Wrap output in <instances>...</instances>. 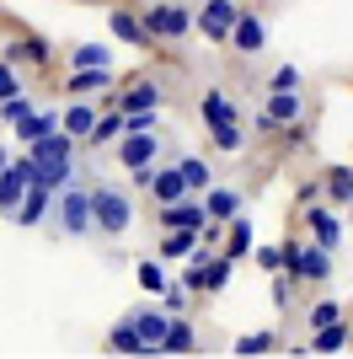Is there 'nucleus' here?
I'll return each mask as SVG.
<instances>
[{
  "instance_id": "f257e3e1",
  "label": "nucleus",
  "mask_w": 353,
  "mask_h": 359,
  "mask_svg": "<svg viewBox=\"0 0 353 359\" xmlns=\"http://www.w3.org/2000/svg\"><path fill=\"white\" fill-rule=\"evenodd\" d=\"M166 135L161 129H123L118 135V166L134 177V188H150V172L166 161Z\"/></svg>"
},
{
  "instance_id": "f03ea898",
  "label": "nucleus",
  "mask_w": 353,
  "mask_h": 359,
  "mask_svg": "<svg viewBox=\"0 0 353 359\" xmlns=\"http://www.w3.org/2000/svg\"><path fill=\"white\" fill-rule=\"evenodd\" d=\"M48 225H54L59 236H70V241H81V236H91V231H97V215H91V188H86V182H64V188H59Z\"/></svg>"
},
{
  "instance_id": "7ed1b4c3",
  "label": "nucleus",
  "mask_w": 353,
  "mask_h": 359,
  "mask_svg": "<svg viewBox=\"0 0 353 359\" xmlns=\"http://www.w3.org/2000/svg\"><path fill=\"white\" fill-rule=\"evenodd\" d=\"M91 215H97V231L118 241L134 225V198L123 194L118 182H97V188H91Z\"/></svg>"
},
{
  "instance_id": "20e7f679",
  "label": "nucleus",
  "mask_w": 353,
  "mask_h": 359,
  "mask_svg": "<svg viewBox=\"0 0 353 359\" xmlns=\"http://www.w3.org/2000/svg\"><path fill=\"white\" fill-rule=\"evenodd\" d=\"M284 273H294L300 285H326V279H332V247H321V241H294V247H284Z\"/></svg>"
},
{
  "instance_id": "39448f33",
  "label": "nucleus",
  "mask_w": 353,
  "mask_h": 359,
  "mask_svg": "<svg viewBox=\"0 0 353 359\" xmlns=\"http://www.w3.org/2000/svg\"><path fill=\"white\" fill-rule=\"evenodd\" d=\"M145 27L155 43H176V38H188L193 32V6H182V0H161V6H150L145 11Z\"/></svg>"
},
{
  "instance_id": "423d86ee",
  "label": "nucleus",
  "mask_w": 353,
  "mask_h": 359,
  "mask_svg": "<svg viewBox=\"0 0 353 359\" xmlns=\"http://www.w3.org/2000/svg\"><path fill=\"white\" fill-rule=\"evenodd\" d=\"M32 182H38V161H32V156H16V161L0 166V215L22 210V198H27Z\"/></svg>"
},
{
  "instance_id": "0eeeda50",
  "label": "nucleus",
  "mask_w": 353,
  "mask_h": 359,
  "mask_svg": "<svg viewBox=\"0 0 353 359\" xmlns=\"http://www.w3.org/2000/svg\"><path fill=\"white\" fill-rule=\"evenodd\" d=\"M235 16H241V6H235V0H204V6L193 11V27L204 32L209 43H230Z\"/></svg>"
},
{
  "instance_id": "6e6552de",
  "label": "nucleus",
  "mask_w": 353,
  "mask_h": 359,
  "mask_svg": "<svg viewBox=\"0 0 353 359\" xmlns=\"http://www.w3.org/2000/svg\"><path fill=\"white\" fill-rule=\"evenodd\" d=\"M198 113H204L209 140L220 135V129H235V123H241V107H235V97H230V91H220V86H209L204 97H198Z\"/></svg>"
},
{
  "instance_id": "1a4fd4ad",
  "label": "nucleus",
  "mask_w": 353,
  "mask_h": 359,
  "mask_svg": "<svg viewBox=\"0 0 353 359\" xmlns=\"http://www.w3.org/2000/svg\"><path fill=\"white\" fill-rule=\"evenodd\" d=\"M300 113H305V102H300V91H268L263 113H257V135H273V129L294 123Z\"/></svg>"
},
{
  "instance_id": "9d476101",
  "label": "nucleus",
  "mask_w": 353,
  "mask_h": 359,
  "mask_svg": "<svg viewBox=\"0 0 353 359\" xmlns=\"http://www.w3.org/2000/svg\"><path fill=\"white\" fill-rule=\"evenodd\" d=\"M155 220H161V231H204V220H209V210H204V198H193V194H182L176 204H161L155 210Z\"/></svg>"
},
{
  "instance_id": "9b49d317",
  "label": "nucleus",
  "mask_w": 353,
  "mask_h": 359,
  "mask_svg": "<svg viewBox=\"0 0 353 359\" xmlns=\"http://www.w3.org/2000/svg\"><path fill=\"white\" fill-rule=\"evenodd\" d=\"M48 215H54V188H48V182H32L27 198H22V210H16L11 220L27 225V231H38V225H48Z\"/></svg>"
},
{
  "instance_id": "f8f14e48",
  "label": "nucleus",
  "mask_w": 353,
  "mask_h": 359,
  "mask_svg": "<svg viewBox=\"0 0 353 359\" xmlns=\"http://www.w3.org/2000/svg\"><path fill=\"white\" fill-rule=\"evenodd\" d=\"M150 204H155V210H161V204H176V198L182 194H193L188 188V177H182V166H155V172H150Z\"/></svg>"
},
{
  "instance_id": "ddd939ff",
  "label": "nucleus",
  "mask_w": 353,
  "mask_h": 359,
  "mask_svg": "<svg viewBox=\"0 0 353 359\" xmlns=\"http://www.w3.org/2000/svg\"><path fill=\"white\" fill-rule=\"evenodd\" d=\"M75 145H81V140H75V135H64V129H54V135L32 140V145H27V156H32V161H38V172H43V166H59V161H70V156H75Z\"/></svg>"
},
{
  "instance_id": "4468645a",
  "label": "nucleus",
  "mask_w": 353,
  "mask_h": 359,
  "mask_svg": "<svg viewBox=\"0 0 353 359\" xmlns=\"http://www.w3.org/2000/svg\"><path fill=\"white\" fill-rule=\"evenodd\" d=\"M134 327H139V338L150 344V354H161V338H166V327H172V311L166 306H134Z\"/></svg>"
},
{
  "instance_id": "2eb2a0df",
  "label": "nucleus",
  "mask_w": 353,
  "mask_h": 359,
  "mask_svg": "<svg viewBox=\"0 0 353 359\" xmlns=\"http://www.w3.org/2000/svg\"><path fill=\"white\" fill-rule=\"evenodd\" d=\"M230 43H235V54H263L268 48V22L263 16H235V27H230Z\"/></svg>"
},
{
  "instance_id": "dca6fc26",
  "label": "nucleus",
  "mask_w": 353,
  "mask_h": 359,
  "mask_svg": "<svg viewBox=\"0 0 353 359\" xmlns=\"http://www.w3.org/2000/svg\"><path fill=\"white\" fill-rule=\"evenodd\" d=\"M241 188H220V182H209L204 188V210H209V220H220V225H230L235 215H241Z\"/></svg>"
},
{
  "instance_id": "f3484780",
  "label": "nucleus",
  "mask_w": 353,
  "mask_h": 359,
  "mask_svg": "<svg viewBox=\"0 0 353 359\" xmlns=\"http://www.w3.org/2000/svg\"><path fill=\"white\" fill-rule=\"evenodd\" d=\"M64 86H70V97H86V91H107V86H113V65H75Z\"/></svg>"
},
{
  "instance_id": "a211bd4d",
  "label": "nucleus",
  "mask_w": 353,
  "mask_h": 359,
  "mask_svg": "<svg viewBox=\"0 0 353 359\" xmlns=\"http://www.w3.org/2000/svg\"><path fill=\"white\" fill-rule=\"evenodd\" d=\"M107 27H113V38H123V43H134V48L155 43L150 27H145V16H134V11H113V16H107Z\"/></svg>"
},
{
  "instance_id": "6ab92c4d",
  "label": "nucleus",
  "mask_w": 353,
  "mask_h": 359,
  "mask_svg": "<svg viewBox=\"0 0 353 359\" xmlns=\"http://www.w3.org/2000/svg\"><path fill=\"white\" fill-rule=\"evenodd\" d=\"M97 118H102V113H97L91 102H75V107H64V113H59V129H64V135H75L81 145H86L91 129H97Z\"/></svg>"
},
{
  "instance_id": "aec40b11",
  "label": "nucleus",
  "mask_w": 353,
  "mask_h": 359,
  "mask_svg": "<svg viewBox=\"0 0 353 359\" xmlns=\"http://www.w3.org/2000/svg\"><path fill=\"white\" fill-rule=\"evenodd\" d=\"M107 354H150V344L139 338V327H134V316H123V322L107 332Z\"/></svg>"
},
{
  "instance_id": "412c9836",
  "label": "nucleus",
  "mask_w": 353,
  "mask_h": 359,
  "mask_svg": "<svg viewBox=\"0 0 353 359\" xmlns=\"http://www.w3.org/2000/svg\"><path fill=\"white\" fill-rule=\"evenodd\" d=\"M305 225H310V236L321 241V247H332L338 252V241H342V220L332 210H305Z\"/></svg>"
},
{
  "instance_id": "4be33fe9",
  "label": "nucleus",
  "mask_w": 353,
  "mask_h": 359,
  "mask_svg": "<svg viewBox=\"0 0 353 359\" xmlns=\"http://www.w3.org/2000/svg\"><path fill=\"white\" fill-rule=\"evenodd\" d=\"M193 348H198L193 322L188 316H172V327H166V338H161V354H193Z\"/></svg>"
},
{
  "instance_id": "5701e85b",
  "label": "nucleus",
  "mask_w": 353,
  "mask_h": 359,
  "mask_svg": "<svg viewBox=\"0 0 353 359\" xmlns=\"http://www.w3.org/2000/svg\"><path fill=\"white\" fill-rule=\"evenodd\" d=\"M348 338H353V327L348 322H326V327H316V338H310V348H316V354H342V348H348Z\"/></svg>"
},
{
  "instance_id": "b1692460",
  "label": "nucleus",
  "mask_w": 353,
  "mask_h": 359,
  "mask_svg": "<svg viewBox=\"0 0 353 359\" xmlns=\"http://www.w3.org/2000/svg\"><path fill=\"white\" fill-rule=\"evenodd\" d=\"M54 129H59V113H54V107H48V113H38V107H32L27 118L16 123V140H22V145H32V140L54 135Z\"/></svg>"
},
{
  "instance_id": "393cba45",
  "label": "nucleus",
  "mask_w": 353,
  "mask_h": 359,
  "mask_svg": "<svg viewBox=\"0 0 353 359\" xmlns=\"http://www.w3.org/2000/svg\"><path fill=\"white\" fill-rule=\"evenodd\" d=\"M273 348H279V332L263 327V332H247V338H235L230 354H235V359H257V354H273Z\"/></svg>"
},
{
  "instance_id": "a878e982",
  "label": "nucleus",
  "mask_w": 353,
  "mask_h": 359,
  "mask_svg": "<svg viewBox=\"0 0 353 359\" xmlns=\"http://www.w3.org/2000/svg\"><path fill=\"white\" fill-rule=\"evenodd\" d=\"M321 182H326V198H332L338 210H348V204H353V166H332Z\"/></svg>"
},
{
  "instance_id": "bb28decb",
  "label": "nucleus",
  "mask_w": 353,
  "mask_h": 359,
  "mask_svg": "<svg viewBox=\"0 0 353 359\" xmlns=\"http://www.w3.org/2000/svg\"><path fill=\"white\" fill-rule=\"evenodd\" d=\"M6 60H27V65H48V60H54V43H43V38H22V43H11V48H6Z\"/></svg>"
},
{
  "instance_id": "cd10ccee",
  "label": "nucleus",
  "mask_w": 353,
  "mask_h": 359,
  "mask_svg": "<svg viewBox=\"0 0 353 359\" xmlns=\"http://www.w3.org/2000/svg\"><path fill=\"white\" fill-rule=\"evenodd\" d=\"M198 241H204L198 231H182V225H176V231H166V236H161V247H155V252H161V257H172V263H176V257H188L193 247H198Z\"/></svg>"
},
{
  "instance_id": "c85d7f7f",
  "label": "nucleus",
  "mask_w": 353,
  "mask_h": 359,
  "mask_svg": "<svg viewBox=\"0 0 353 359\" xmlns=\"http://www.w3.org/2000/svg\"><path fill=\"white\" fill-rule=\"evenodd\" d=\"M225 257H251V220L235 215L230 231H225Z\"/></svg>"
},
{
  "instance_id": "c756f323",
  "label": "nucleus",
  "mask_w": 353,
  "mask_h": 359,
  "mask_svg": "<svg viewBox=\"0 0 353 359\" xmlns=\"http://www.w3.org/2000/svg\"><path fill=\"white\" fill-rule=\"evenodd\" d=\"M145 107H161V86L155 81H139V86L123 91V113H145Z\"/></svg>"
},
{
  "instance_id": "7c9ffc66",
  "label": "nucleus",
  "mask_w": 353,
  "mask_h": 359,
  "mask_svg": "<svg viewBox=\"0 0 353 359\" xmlns=\"http://www.w3.org/2000/svg\"><path fill=\"white\" fill-rule=\"evenodd\" d=\"M230 273H235V257H209V279H204V295H225L230 290Z\"/></svg>"
},
{
  "instance_id": "2f4dec72",
  "label": "nucleus",
  "mask_w": 353,
  "mask_h": 359,
  "mask_svg": "<svg viewBox=\"0 0 353 359\" xmlns=\"http://www.w3.org/2000/svg\"><path fill=\"white\" fill-rule=\"evenodd\" d=\"M123 129H129V118H123V113H102L86 145H91V150H97V145H118V135H123Z\"/></svg>"
},
{
  "instance_id": "473e14b6",
  "label": "nucleus",
  "mask_w": 353,
  "mask_h": 359,
  "mask_svg": "<svg viewBox=\"0 0 353 359\" xmlns=\"http://www.w3.org/2000/svg\"><path fill=\"white\" fill-rule=\"evenodd\" d=\"M176 166H182V177H188V188H193V194H204L209 182H214V172H209V161H204V156H182Z\"/></svg>"
},
{
  "instance_id": "72a5a7b5",
  "label": "nucleus",
  "mask_w": 353,
  "mask_h": 359,
  "mask_svg": "<svg viewBox=\"0 0 353 359\" xmlns=\"http://www.w3.org/2000/svg\"><path fill=\"white\" fill-rule=\"evenodd\" d=\"M188 300H193V290L182 285V279H166V290H161V306H166V311L182 316V311H188Z\"/></svg>"
},
{
  "instance_id": "f704fd0d",
  "label": "nucleus",
  "mask_w": 353,
  "mask_h": 359,
  "mask_svg": "<svg viewBox=\"0 0 353 359\" xmlns=\"http://www.w3.org/2000/svg\"><path fill=\"white\" fill-rule=\"evenodd\" d=\"M300 81H305L300 65H279V70L268 75V91H300Z\"/></svg>"
},
{
  "instance_id": "c9c22d12",
  "label": "nucleus",
  "mask_w": 353,
  "mask_h": 359,
  "mask_svg": "<svg viewBox=\"0 0 353 359\" xmlns=\"http://www.w3.org/2000/svg\"><path fill=\"white\" fill-rule=\"evenodd\" d=\"M27 113H32V97H22V91L0 102V123H22V118H27Z\"/></svg>"
},
{
  "instance_id": "e433bc0d",
  "label": "nucleus",
  "mask_w": 353,
  "mask_h": 359,
  "mask_svg": "<svg viewBox=\"0 0 353 359\" xmlns=\"http://www.w3.org/2000/svg\"><path fill=\"white\" fill-rule=\"evenodd\" d=\"M70 65H113V54H107V43H81L70 54Z\"/></svg>"
},
{
  "instance_id": "4c0bfd02",
  "label": "nucleus",
  "mask_w": 353,
  "mask_h": 359,
  "mask_svg": "<svg viewBox=\"0 0 353 359\" xmlns=\"http://www.w3.org/2000/svg\"><path fill=\"white\" fill-rule=\"evenodd\" d=\"M214 145H220L225 156H241V150H247V129H241V123H235V129H220V135H214Z\"/></svg>"
},
{
  "instance_id": "58836bf2",
  "label": "nucleus",
  "mask_w": 353,
  "mask_h": 359,
  "mask_svg": "<svg viewBox=\"0 0 353 359\" xmlns=\"http://www.w3.org/2000/svg\"><path fill=\"white\" fill-rule=\"evenodd\" d=\"M134 273H139V285H145L150 295H161V290H166V273H161V263H139Z\"/></svg>"
},
{
  "instance_id": "ea45409f",
  "label": "nucleus",
  "mask_w": 353,
  "mask_h": 359,
  "mask_svg": "<svg viewBox=\"0 0 353 359\" xmlns=\"http://www.w3.org/2000/svg\"><path fill=\"white\" fill-rule=\"evenodd\" d=\"M338 316H342L338 300H316V306H310V327H326V322H338Z\"/></svg>"
},
{
  "instance_id": "a19ab883",
  "label": "nucleus",
  "mask_w": 353,
  "mask_h": 359,
  "mask_svg": "<svg viewBox=\"0 0 353 359\" xmlns=\"http://www.w3.org/2000/svg\"><path fill=\"white\" fill-rule=\"evenodd\" d=\"M16 91H22V75H16L11 60H0V102H6V97H16Z\"/></svg>"
},
{
  "instance_id": "79ce46f5",
  "label": "nucleus",
  "mask_w": 353,
  "mask_h": 359,
  "mask_svg": "<svg viewBox=\"0 0 353 359\" xmlns=\"http://www.w3.org/2000/svg\"><path fill=\"white\" fill-rule=\"evenodd\" d=\"M251 257H257V269H268V273L284 269V247H251Z\"/></svg>"
},
{
  "instance_id": "37998d69",
  "label": "nucleus",
  "mask_w": 353,
  "mask_h": 359,
  "mask_svg": "<svg viewBox=\"0 0 353 359\" xmlns=\"http://www.w3.org/2000/svg\"><path fill=\"white\" fill-rule=\"evenodd\" d=\"M129 118V129H161V113L155 107H145V113H123Z\"/></svg>"
},
{
  "instance_id": "c03bdc74",
  "label": "nucleus",
  "mask_w": 353,
  "mask_h": 359,
  "mask_svg": "<svg viewBox=\"0 0 353 359\" xmlns=\"http://www.w3.org/2000/svg\"><path fill=\"white\" fill-rule=\"evenodd\" d=\"M6 161H11V156H6V150H0V166H6Z\"/></svg>"
},
{
  "instance_id": "a18cd8bd",
  "label": "nucleus",
  "mask_w": 353,
  "mask_h": 359,
  "mask_svg": "<svg viewBox=\"0 0 353 359\" xmlns=\"http://www.w3.org/2000/svg\"><path fill=\"white\" fill-rule=\"evenodd\" d=\"M348 220H353V204H348Z\"/></svg>"
}]
</instances>
